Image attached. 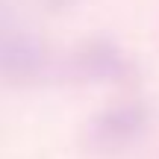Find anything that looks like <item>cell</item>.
<instances>
[{"mask_svg":"<svg viewBox=\"0 0 159 159\" xmlns=\"http://www.w3.org/2000/svg\"><path fill=\"white\" fill-rule=\"evenodd\" d=\"M44 44L18 27L0 24V74L33 77L44 68Z\"/></svg>","mask_w":159,"mask_h":159,"instance_id":"obj_2","label":"cell"},{"mask_svg":"<svg viewBox=\"0 0 159 159\" xmlns=\"http://www.w3.org/2000/svg\"><path fill=\"white\" fill-rule=\"evenodd\" d=\"M144 127H148V109L142 103H121L91 118L89 139L91 144H100V148H121L142 136Z\"/></svg>","mask_w":159,"mask_h":159,"instance_id":"obj_1","label":"cell"},{"mask_svg":"<svg viewBox=\"0 0 159 159\" xmlns=\"http://www.w3.org/2000/svg\"><path fill=\"white\" fill-rule=\"evenodd\" d=\"M127 71V59L109 41H89V44L77 47L71 56V74L80 80H91V83H106V80H118Z\"/></svg>","mask_w":159,"mask_h":159,"instance_id":"obj_3","label":"cell"},{"mask_svg":"<svg viewBox=\"0 0 159 159\" xmlns=\"http://www.w3.org/2000/svg\"><path fill=\"white\" fill-rule=\"evenodd\" d=\"M53 6H65V3H71V0H50Z\"/></svg>","mask_w":159,"mask_h":159,"instance_id":"obj_4","label":"cell"}]
</instances>
